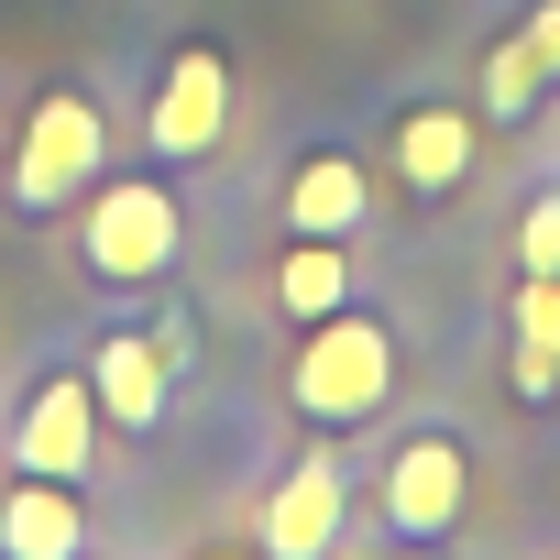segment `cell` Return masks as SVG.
I'll use <instances>...</instances> for the list:
<instances>
[{
    "mask_svg": "<svg viewBox=\"0 0 560 560\" xmlns=\"http://www.w3.org/2000/svg\"><path fill=\"white\" fill-rule=\"evenodd\" d=\"M187 253V209L165 176H100L78 198V264L89 287H165Z\"/></svg>",
    "mask_w": 560,
    "mask_h": 560,
    "instance_id": "cell-1",
    "label": "cell"
},
{
    "mask_svg": "<svg viewBox=\"0 0 560 560\" xmlns=\"http://www.w3.org/2000/svg\"><path fill=\"white\" fill-rule=\"evenodd\" d=\"M287 396H298V418H308V429H330V440H341V429H363V418H385V396H396V330H385V319H363V308L308 319Z\"/></svg>",
    "mask_w": 560,
    "mask_h": 560,
    "instance_id": "cell-2",
    "label": "cell"
},
{
    "mask_svg": "<svg viewBox=\"0 0 560 560\" xmlns=\"http://www.w3.org/2000/svg\"><path fill=\"white\" fill-rule=\"evenodd\" d=\"M100 154H110V121L89 89H45L23 121H12V209L23 220H56L100 187Z\"/></svg>",
    "mask_w": 560,
    "mask_h": 560,
    "instance_id": "cell-3",
    "label": "cell"
},
{
    "mask_svg": "<svg viewBox=\"0 0 560 560\" xmlns=\"http://www.w3.org/2000/svg\"><path fill=\"white\" fill-rule=\"evenodd\" d=\"M12 472H56V483H89L100 472V396H89V363H56L23 385L12 407Z\"/></svg>",
    "mask_w": 560,
    "mask_h": 560,
    "instance_id": "cell-4",
    "label": "cell"
},
{
    "mask_svg": "<svg viewBox=\"0 0 560 560\" xmlns=\"http://www.w3.org/2000/svg\"><path fill=\"white\" fill-rule=\"evenodd\" d=\"M253 527H264V549H275V560H319V549L352 527V462H341V440H330V429H319L287 472H275V494H264V516H253Z\"/></svg>",
    "mask_w": 560,
    "mask_h": 560,
    "instance_id": "cell-5",
    "label": "cell"
},
{
    "mask_svg": "<svg viewBox=\"0 0 560 560\" xmlns=\"http://www.w3.org/2000/svg\"><path fill=\"white\" fill-rule=\"evenodd\" d=\"M385 527L396 538H451L462 527V505H472V451L451 440V429H407L396 451H385Z\"/></svg>",
    "mask_w": 560,
    "mask_h": 560,
    "instance_id": "cell-6",
    "label": "cell"
},
{
    "mask_svg": "<svg viewBox=\"0 0 560 560\" xmlns=\"http://www.w3.org/2000/svg\"><path fill=\"white\" fill-rule=\"evenodd\" d=\"M472 143H483V110H451V100H407L385 121V176L407 198H462L472 187Z\"/></svg>",
    "mask_w": 560,
    "mask_h": 560,
    "instance_id": "cell-7",
    "label": "cell"
},
{
    "mask_svg": "<svg viewBox=\"0 0 560 560\" xmlns=\"http://www.w3.org/2000/svg\"><path fill=\"white\" fill-rule=\"evenodd\" d=\"M89 396H100V429L154 440L165 407H176V341H154V330H100V352H89Z\"/></svg>",
    "mask_w": 560,
    "mask_h": 560,
    "instance_id": "cell-8",
    "label": "cell"
},
{
    "mask_svg": "<svg viewBox=\"0 0 560 560\" xmlns=\"http://www.w3.org/2000/svg\"><path fill=\"white\" fill-rule=\"evenodd\" d=\"M220 121H231V67H220V45H176L165 56V78H154V154L165 165H198L209 143H220Z\"/></svg>",
    "mask_w": 560,
    "mask_h": 560,
    "instance_id": "cell-9",
    "label": "cell"
},
{
    "mask_svg": "<svg viewBox=\"0 0 560 560\" xmlns=\"http://www.w3.org/2000/svg\"><path fill=\"white\" fill-rule=\"evenodd\" d=\"M0 549L12 560H78L89 549V505L56 472H0Z\"/></svg>",
    "mask_w": 560,
    "mask_h": 560,
    "instance_id": "cell-10",
    "label": "cell"
},
{
    "mask_svg": "<svg viewBox=\"0 0 560 560\" xmlns=\"http://www.w3.org/2000/svg\"><path fill=\"white\" fill-rule=\"evenodd\" d=\"M363 220H374V165H363V154H341V143L298 154V176H287V231H319V242H352Z\"/></svg>",
    "mask_w": 560,
    "mask_h": 560,
    "instance_id": "cell-11",
    "label": "cell"
},
{
    "mask_svg": "<svg viewBox=\"0 0 560 560\" xmlns=\"http://www.w3.org/2000/svg\"><path fill=\"white\" fill-rule=\"evenodd\" d=\"M275 308H287L298 330H308V319H330V308H352V253H341V242H319V231H298L287 253H275Z\"/></svg>",
    "mask_w": 560,
    "mask_h": 560,
    "instance_id": "cell-12",
    "label": "cell"
},
{
    "mask_svg": "<svg viewBox=\"0 0 560 560\" xmlns=\"http://www.w3.org/2000/svg\"><path fill=\"white\" fill-rule=\"evenodd\" d=\"M538 100H549V67H538L527 34H505V45L483 56V121H527Z\"/></svg>",
    "mask_w": 560,
    "mask_h": 560,
    "instance_id": "cell-13",
    "label": "cell"
},
{
    "mask_svg": "<svg viewBox=\"0 0 560 560\" xmlns=\"http://www.w3.org/2000/svg\"><path fill=\"white\" fill-rule=\"evenodd\" d=\"M516 275H560V187H538L516 209Z\"/></svg>",
    "mask_w": 560,
    "mask_h": 560,
    "instance_id": "cell-14",
    "label": "cell"
},
{
    "mask_svg": "<svg viewBox=\"0 0 560 560\" xmlns=\"http://www.w3.org/2000/svg\"><path fill=\"white\" fill-rule=\"evenodd\" d=\"M516 330L538 352H560V275H516Z\"/></svg>",
    "mask_w": 560,
    "mask_h": 560,
    "instance_id": "cell-15",
    "label": "cell"
},
{
    "mask_svg": "<svg viewBox=\"0 0 560 560\" xmlns=\"http://www.w3.org/2000/svg\"><path fill=\"white\" fill-rule=\"evenodd\" d=\"M516 396H527V407H549V396H560V352H538L527 330H516Z\"/></svg>",
    "mask_w": 560,
    "mask_h": 560,
    "instance_id": "cell-16",
    "label": "cell"
},
{
    "mask_svg": "<svg viewBox=\"0 0 560 560\" xmlns=\"http://www.w3.org/2000/svg\"><path fill=\"white\" fill-rule=\"evenodd\" d=\"M516 34H527V45H538V67H549V78H560V0H538V12H527V23H516Z\"/></svg>",
    "mask_w": 560,
    "mask_h": 560,
    "instance_id": "cell-17",
    "label": "cell"
},
{
    "mask_svg": "<svg viewBox=\"0 0 560 560\" xmlns=\"http://www.w3.org/2000/svg\"><path fill=\"white\" fill-rule=\"evenodd\" d=\"M0 154H12V110H0Z\"/></svg>",
    "mask_w": 560,
    "mask_h": 560,
    "instance_id": "cell-18",
    "label": "cell"
}]
</instances>
